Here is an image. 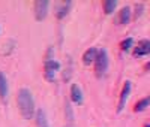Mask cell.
<instances>
[{
  "instance_id": "cell-1",
  "label": "cell",
  "mask_w": 150,
  "mask_h": 127,
  "mask_svg": "<svg viewBox=\"0 0 150 127\" xmlns=\"http://www.w3.org/2000/svg\"><path fill=\"white\" fill-rule=\"evenodd\" d=\"M17 105L23 118L30 120L35 115V99L29 88H20L17 94Z\"/></svg>"
},
{
  "instance_id": "cell-2",
  "label": "cell",
  "mask_w": 150,
  "mask_h": 127,
  "mask_svg": "<svg viewBox=\"0 0 150 127\" xmlns=\"http://www.w3.org/2000/svg\"><path fill=\"white\" fill-rule=\"evenodd\" d=\"M95 73L96 76H104L107 69H108V63H110V58H108V53L107 49H98V54H96V58H95Z\"/></svg>"
},
{
  "instance_id": "cell-3",
  "label": "cell",
  "mask_w": 150,
  "mask_h": 127,
  "mask_svg": "<svg viewBox=\"0 0 150 127\" xmlns=\"http://www.w3.org/2000/svg\"><path fill=\"white\" fill-rule=\"evenodd\" d=\"M59 70H60V63L57 60H54V58L45 60V63H44V75H45V79L47 81L53 82L54 81V75Z\"/></svg>"
},
{
  "instance_id": "cell-4",
  "label": "cell",
  "mask_w": 150,
  "mask_h": 127,
  "mask_svg": "<svg viewBox=\"0 0 150 127\" xmlns=\"http://www.w3.org/2000/svg\"><path fill=\"white\" fill-rule=\"evenodd\" d=\"M48 8H50V2L47 0H38L33 5V11H35V18L38 21H44L48 15Z\"/></svg>"
},
{
  "instance_id": "cell-5",
  "label": "cell",
  "mask_w": 150,
  "mask_h": 127,
  "mask_svg": "<svg viewBox=\"0 0 150 127\" xmlns=\"http://www.w3.org/2000/svg\"><path fill=\"white\" fill-rule=\"evenodd\" d=\"M72 2L71 0H65V2H57L56 3V17L57 20H63L72 9Z\"/></svg>"
},
{
  "instance_id": "cell-6",
  "label": "cell",
  "mask_w": 150,
  "mask_h": 127,
  "mask_svg": "<svg viewBox=\"0 0 150 127\" xmlns=\"http://www.w3.org/2000/svg\"><path fill=\"white\" fill-rule=\"evenodd\" d=\"M131 94V81H125L123 82V88L120 91V97H119V103H117V112H122L125 105H126V100Z\"/></svg>"
},
{
  "instance_id": "cell-7",
  "label": "cell",
  "mask_w": 150,
  "mask_h": 127,
  "mask_svg": "<svg viewBox=\"0 0 150 127\" xmlns=\"http://www.w3.org/2000/svg\"><path fill=\"white\" fill-rule=\"evenodd\" d=\"M134 55L137 57H143V55H150V41L149 39H143L137 44V46L134 48Z\"/></svg>"
},
{
  "instance_id": "cell-8",
  "label": "cell",
  "mask_w": 150,
  "mask_h": 127,
  "mask_svg": "<svg viewBox=\"0 0 150 127\" xmlns=\"http://www.w3.org/2000/svg\"><path fill=\"white\" fill-rule=\"evenodd\" d=\"M71 102L75 105H81L83 103V91L78 84H72L71 85Z\"/></svg>"
},
{
  "instance_id": "cell-9",
  "label": "cell",
  "mask_w": 150,
  "mask_h": 127,
  "mask_svg": "<svg viewBox=\"0 0 150 127\" xmlns=\"http://www.w3.org/2000/svg\"><path fill=\"white\" fill-rule=\"evenodd\" d=\"M129 21H131V8L129 6H125L123 9L119 11V15H117L116 22L117 24H128Z\"/></svg>"
},
{
  "instance_id": "cell-10",
  "label": "cell",
  "mask_w": 150,
  "mask_h": 127,
  "mask_svg": "<svg viewBox=\"0 0 150 127\" xmlns=\"http://www.w3.org/2000/svg\"><path fill=\"white\" fill-rule=\"evenodd\" d=\"M96 54H98V48H89L83 54V65L90 66L92 63L95 61V58H96Z\"/></svg>"
},
{
  "instance_id": "cell-11",
  "label": "cell",
  "mask_w": 150,
  "mask_h": 127,
  "mask_svg": "<svg viewBox=\"0 0 150 127\" xmlns=\"http://www.w3.org/2000/svg\"><path fill=\"white\" fill-rule=\"evenodd\" d=\"M8 91H9V85H8V79L3 72H0V97L6 99L8 97Z\"/></svg>"
},
{
  "instance_id": "cell-12",
  "label": "cell",
  "mask_w": 150,
  "mask_h": 127,
  "mask_svg": "<svg viewBox=\"0 0 150 127\" xmlns=\"http://www.w3.org/2000/svg\"><path fill=\"white\" fill-rule=\"evenodd\" d=\"M35 115H36V126L38 127H50L48 120H47V115H45V112L42 109H38L35 112Z\"/></svg>"
},
{
  "instance_id": "cell-13",
  "label": "cell",
  "mask_w": 150,
  "mask_h": 127,
  "mask_svg": "<svg viewBox=\"0 0 150 127\" xmlns=\"http://www.w3.org/2000/svg\"><path fill=\"white\" fill-rule=\"evenodd\" d=\"M149 106H150V96H146V97L140 99V100L135 103L134 111H135V112H143V111H146Z\"/></svg>"
},
{
  "instance_id": "cell-14",
  "label": "cell",
  "mask_w": 150,
  "mask_h": 127,
  "mask_svg": "<svg viewBox=\"0 0 150 127\" xmlns=\"http://www.w3.org/2000/svg\"><path fill=\"white\" fill-rule=\"evenodd\" d=\"M116 8H117V2H116V0H104V2H102V9H104V12L107 15H111L112 12L116 11Z\"/></svg>"
},
{
  "instance_id": "cell-15",
  "label": "cell",
  "mask_w": 150,
  "mask_h": 127,
  "mask_svg": "<svg viewBox=\"0 0 150 127\" xmlns=\"http://www.w3.org/2000/svg\"><path fill=\"white\" fill-rule=\"evenodd\" d=\"M132 46H134V39H132V37H126V39L122 41V44H120V49L125 51V53L129 51Z\"/></svg>"
},
{
  "instance_id": "cell-16",
  "label": "cell",
  "mask_w": 150,
  "mask_h": 127,
  "mask_svg": "<svg viewBox=\"0 0 150 127\" xmlns=\"http://www.w3.org/2000/svg\"><path fill=\"white\" fill-rule=\"evenodd\" d=\"M143 9H144V5L143 3H138L135 6V14H134V18H138L141 14H143Z\"/></svg>"
},
{
  "instance_id": "cell-17",
  "label": "cell",
  "mask_w": 150,
  "mask_h": 127,
  "mask_svg": "<svg viewBox=\"0 0 150 127\" xmlns=\"http://www.w3.org/2000/svg\"><path fill=\"white\" fill-rule=\"evenodd\" d=\"M65 109H66V115H68V120H69V121H72V109H71L69 103H66Z\"/></svg>"
},
{
  "instance_id": "cell-18",
  "label": "cell",
  "mask_w": 150,
  "mask_h": 127,
  "mask_svg": "<svg viewBox=\"0 0 150 127\" xmlns=\"http://www.w3.org/2000/svg\"><path fill=\"white\" fill-rule=\"evenodd\" d=\"M144 67H146V70H149V72H150V61H149V63H147V65H146V66H144Z\"/></svg>"
},
{
  "instance_id": "cell-19",
  "label": "cell",
  "mask_w": 150,
  "mask_h": 127,
  "mask_svg": "<svg viewBox=\"0 0 150 127\" xmlns=\"http://www.w3.org/2000/svg\"><path fill=\"white\" fill-rule=\"evenodd\" d=\"M144 127H150V124H146V126H144Z\"/></svg>"
},
{
  "instance_id": "cell-20",
  "label": "cell",
  "mask_w": 150,
  "mask_h": 127,
  "mask_svg": "<svg viewBox=\"0 0 150 127\" xmlns=\"http://www.w3.org/2000/svg\"><path fill=\"white\" fill-rule=\"evenodd\" d=\"M66 127H71V126H66Z\"/></svg>"
}]
</instances>
